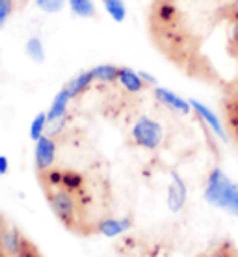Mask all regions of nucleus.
I'll use <instances>...</instances> for the list:
<instances>
[{
  "label": "nucleus",
  "mask_w": 238,
  "mask_h": 257,
  "mask_svg": "<svg viewBox=\"0 0 238 257\" xmlns=\"http://www.w3.org/2000/svg\"><path fill=\"white\" fill-rule=\"evenodd\" d=\"M153 93H155L156 101L160 104H164L166 108L173 110V112H179V114H190V112H192L190 101L182 99V97L177 95L175 91L167 90V88H162V86H155V88H153Z\"/></svg>",
  "instance_id": "6e6552de"
},
{
  "label": "nucleus",
  "mask_w": 238,
  "mask_h": 257,
  "mask_svg": "<svg viewBox=\"0 0 238 257\" xmlns=\"http://www.w3.org/2000/svg\"><path fill=\"white\" fill-rule=\"evenodd\" d=\"M103 2H104V0H103Z\"/></svg>",
  "instance_id": "bb28decb"
},
{
  "label": "nucleus",
  "mask_w": 238,
  "mask_h": 257,
  "mask_svg": "<svg viewBox=\"0 0 238 257\" xmlns=\"http://www.w3.org/2000/svg\"><path fill=\"white\" fill-rule=\"evenodd\" d=\"M205 199L212 207L238 218V183L231 181L221 168H212L205 183Z\"/></svg>",
  "instance_id": "f03ea898"
},
{
  "label": "nucleus",
  "mask_w": 238,
  "mask_h": 257,
  "mask_svg": "<svg viewBox=\"0 0 238 257\" xmlns=\"http://www.w3.org/2000/svg\"><path fill=\"white\" fill-rule=\"evenodd\" d=\"M47 125H49V119H47V112H39L38 116L34 117L32 123H30V138H32L34 142L38 140V138H41V136L47 133Z\"/></svg>",
  "instance_id": "6ab92c4d"
},
{
  "label": "nucleus",
  "mask_w": 238,
  "mask_h": 257,
  "mask_svg": "<svg viewBox=\"0 0 238 257\" xmlns=\"http://www.w3.org/2000/svg\"><path fill=\"white\" fill-rule=\"evenodd\" d=\"M130 136H132V142L136 146L145 149H156L160 148V144L164 142V128L155 119L142 116L134 123V127L130 131Z\"/></svg>",
  "instance_id": "7ed1b4c3"
},
{
  "label": "nucleus",
  "mask_w": 238,
  "mask_h": 257,
  "mask_svg": "<svg viewBox=\"0 0 238 257\" xmlns=\"http://www.w3.org/2000/svg\"><path fill=\"white\" fill-rule=\"evenodd\" d=\"M130 227V222L125 218H103L93 224V233H99L103 237H117Z\"/></svg>",
  "instance_id": "1a4fd4ad"
},
{
  "label": "nucleus",
  "mask_w": 238,
  "mask_h": 257,
  "mask_svg": "<svg viewBox=\"0 0 238 257\" xmlns=\"http://www.w3.org/2000/svg\"><path fill=\"white\" fill-rule=\"evenodd\" d=\"M69 101H71L69 93L65 91V88H62V90L56 93V97L52 99L51 106L47 110V119H49V123L64 119L65 114H67V104H69Z\"/></svg>",
  "instance_id": "9b49d317"
},
{
  "label": "nucleus",
  "mask_w": 238,
  "mask_h": 257,
  "mask_svg": "<svg viewBox=\"0 0 238 257\" xmlns=\"http://www.w3.org/2000/svg\"><path fill=\"white\" fill-rule=\"evenodd\" d=\"M8 170H10V162H8V157L0 155V175H6Z\"/></svg>",
  "instance_id": "393cba45"
},
{
  "label": "nucleus",
  "mask_w": 238,
  "mask_h": 257,
  "mask_svg": "<svg viewBox=\"0 0 238 257\" xmlns=\"http://www.w3.org/2000/svg\"><path fill=\"white\" fill-rule=\"evenodd\" d=\"M104 10L116 23H123V21L127 19L125 0H104Z\"/></svg>",
  "instance_id": "a211bd4d"
},
{
  "label": "nucleus",
  "mask_w": 238,
  "mask_h": 257,
  "mask_svg": "<svg viewBox=\"0 0 238 257\" xmlns=\"http://www.w3.org/2000/svg\"><path fill=\"white\" fill-rule=\"evenodd\" d=\"M0 257H10V255H8V253H6V251L2 250V246H0Z\"/></svg>",
  "instance_id": "a878e982"
},
{
  "label": "nucleus",
  "mask_w": 238,
  "mask_h": 257,
  "mask_svg": "<svg viewBox=\"0 0 238 257\" xmlns=\"http://www.w3.org/2000/svg\"><path fill=\"white\" fill-rule=\"evenodd\" d=\"M151 23L155 30L169 28L182 23V13L173 0H156L151 8Z\"/></svg>",
  "instance_id": "20e7f679"
},
{
  "label": "nucleus",
  "mask_w": 238,
  "mask_h": 257,
  "mask_svg": "<svg viewBox=\"0 0 238 257\" xmlns=\"http://www.w3.org/2000/svg\"><path fill=\"white\" fill-rule=\"evenodd\" d=\"M93 80H95V78H93V73H91V69L90 71H82V73H78L77 77L71 78L69 82L65 84L64 88H65V91L69 93V97H71V99H77L80 93H84V91L90 88Z\"/></svg>",
  "instance_id": "f8f14e48"
},
{
  "label": "nucleus",
  "mask_w": 238,
  "mask_h": 257,
  "mask_svg": "<svg viewBox=\"0 0 238 257\" xmlns=\"http://www.w3.org/2000/svg\"><path fill=\"white\" fill-rule=\"evenodd\" d=\"M43 192H45V199L51 207V211L62 222L65 229H69L73 233L91 231V225L86 224V218H84L86 205L75 194L67 192L65 188L60 187H45Z\"/></svg>",
  "instance_id": "f257e3e1"
},
{
  "label": "nucleus",
  "mask_w": 238,
  "mask_h": 257,
  "mask_svg": "<svg viewBox=\"0 0 238 257\" xmlns=\"http://www.w3.org/2000/svg\"><path fill=\"white\" fill-rule=\"evenodd\" d=\"M25 51L28 54V58L36 62V64H43L45 62V47H43V41L38 38V36H32V38L26 39Z\"/></svg>",
  "instance_id": "2eb2a0df"
},
{
  "label": "nucleus",
  "mask_w": 238,
  "mask_h": 257,
  "mask_svg": "<svg viewBox=\"0 0 238 257\" xmlns=\"http://www.w3.org/2000/svg\"><path fill=\"white\" fill-rule=\"evenodd\" d=\"M13 257H43V253L39 251V248L34 244L30 238L25 237V240H23V244H21L19 251H17Z\"/></svg>",
  "instance_id": "aec40b11"
},
{
  "label": "nucleus",
  "mask_w": 238,
  "mask_h": 257,
  "mask_svg": "<svg viewBox=\"0 0 238 257\" xmlns=\"http://www.w3.org/2000/svg\"><path fill=\"white\" fill-rule=\"evenodd\" d=\"M117 82L121 84L123 88L130 93H140L143 90V80L140 77V73L134 69H130V67H121L119 69V78H117Z\"/></svg>",
  "instance_id": "ddd939ff"
},
{
  "label": "nucleus",
  "mask_w": 238,
  "mask_h": 257,
  "mask_svg": "<svg viewBox=\"0 0 238 257\" xmlns=\"http://www.w3.org/2000/svg\"><path fill=\"white\" fill-rule=\"evenodd\" d=\"M186 201V187L179 175L173 174V183L169 185V192H167V205L173 212H179Z\"/></svg>",
  "instance_id": "9d476101"
},
{
  "label": "nucleus",
  "mask_w": 238,
  "mask_h": 257,
  "mask_svg": "<svg viewBox=\"0 0 238 257\" xmlns=\"http://www.w3.org/2000/svg\"><path fill=\"white\" fill-rule=\"evenodd\" d=\"M190 104H192L193 112H195V114L201 117V121H205L208 127L212 128V133L218 136L219 140H223V142L229 140V135H227L225 125L219 121V117L216 116V114H214L212 110L208 108L206 104H203L201 101H197V99H190Z\"/></svg>",
  "instance_id": "0eeeda50"
},
{
  "label": "nucleus",
  "mask_w": 238,
  "mask_h": 257,
  "mask_svg": "<svg viewBox=\"0 0 238 257\" xmlns=\"http://www.w3.org/2000/svg\"><path fill=\"white\" fill-rule=\"evenodd\" d=\"M229 45H231V51L238 56V21H231V30H229Z\"/></svg>",
  "instance_id": "5701e85b"
},
{
  "label": "nucleus",
  "mask_w": 238,
  "mask_h": 257,
  "mask_svg": "<svg viewBox=\"0 0 238 257\" xmlns=\"http://www.w3.org/2000/svg\"><path fill=\"white\" fill-rule=\"evenodd\" d=\"M203 257H238V246L231 238H223L214 246L210 251H206Z\"/></svg>",
  "instance_id": "dca6fc26"
},
{
  "label": "nucleus",
  "mask_w": 238,
  "mask_h": 257,
  "mask_svg": "<svg viewBox=\"0 0 238 257\" xmlns=\"http://www.w3.org/2000/svg\"><path fill=\"white\" fill-rule=\"evenodd\" d=\"M13 12V0H0V28L6 25Z\"/></svg>",
  "instance_id": "4be33fe9"
},
{
  "label": "nucleus",
  "mask_w": 238,
  "mask_h": 257,
  "mask_svg": "<svg viewBox=\"0 0 238 257\" xmlns=\"http://www.w3.org/2000/svg\"><path fill=\"white\" fill-rule=\"evenodd\" d=\"M140 73V77H142V80H143V84H149V86H158V80H156V77H153L151 73H147V71H138Z\"/></svg>",
  "instance_id": "b1692460"
},
{
  "label": "nucleus",
  "mask_w": 238,
  "mask_h": 257,
  "mask_svg": "<svg viewBox=\"0 0 238 257\" xmlns=\"http://www.w3.org/2000/svg\"><path fill=\"white\" fill-rule=\"evenodd\" d=\"M119 65H114V64H101L93 67L91 73H93V78H95L97 82H103V84H114L117 82V78H119Z\"/></svg>",
  "instance_id": "4468645a"
},
{
  "label": "nucleus",
  "mask_w": 238,
  "mask_h": 257,
  "mask_svg": "<svg viewBox=\"0 0 238 257\" xmlns=\"http://www.w3.org/2000/svg\"><path fill=\"white\" fill-rule=\"evenodd\" d=\"M67 4L71 8V12L77 15V17H82V19H91L95 17L97 8L91 0H67Z\"/></svg>",
  "instance_id": "f3484780"
},
{
  "label": "nucleus",
  "mask_w": 238,
  "mask_h": 257,
  "mask_svg": "<svg viewBox=\"0 0 238 257\" xmlns=\"http://www.w3.org/2000/svg\"><path fill=\"white\" fill-rule=\"evenodd\" d=\"M221 110H223V123H225L227 135L238 146V91H229L223 97Z\"/></svg>",
  "instance_id": "423d86ee"
},
{
  "label": "nucleus",
  "mask_w": 238,
  "mask_h": 257,
  "mask_svg": "<svg viewBox=\"0 0 238 257\" xmlns=\"http://www.w3.org/2000/svg\"><path fill=\"white\" fill-rule=\"evenodd\" d=\"M38 6L47 13H58L65 6V0H36Z\"/></svg>",
  "instance_id": "412c9836"
},
{
  "label": "nucleus",
  "mask_w": 238,
  "mask_h": 257,
  "mask_svg": "<svg viewBox=\"0 0 238 257\" xmlns=\"http://www.w3.org/2000/svg\"><path fill=\"white\" fill-rule=\"evenodd\" d=\"M56 161V140L49 135H43L36 140L34 148V162H36V172L41 174L49 168L54 166Z\"/></svg>",
  "instance_id": "39448f33"
}]
</instances>
